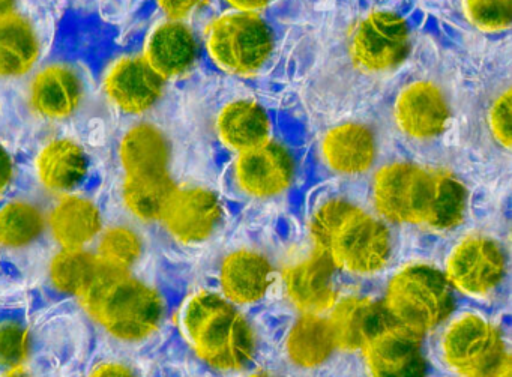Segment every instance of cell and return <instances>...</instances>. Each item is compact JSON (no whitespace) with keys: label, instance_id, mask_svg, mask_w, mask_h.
I'll use <instances>...</instances> for the list:
<instances>
[{"label":"cell","instance_id":"obj_32","mask_svg":"<svg viewBox=\"0 0 512 377\" xmlns=\"http://www.w3.org/2000/svg\"><path fill=\"white\" fill-rule=\"evenodd\" d=\"M464 13L481 31H505L511 26L512 0H464Z\"/></svg>","mask_w":512,"mask_h":377},{"label":"cell","instance_id":"obj_39","mask_svg":"<svg viewBox=\"0 0 512 377\" xmlns=\"http://www.w3.org/2000/svg\"><path fill=\"white\" fill-rule=\"evenodd\" d=\"M487 377H512L511 358H506L496 370L491 371Z\"/></svg>","mask_w":512,"mask_h":377},{"label":"cell","instance_id":"obj_30","mask_svg":"<svg viewBox=\"0 0 512 377\" xmlns=\"http://www.w3.org/2000/svg\"><path fill=\"white\" fill-rule=\"evenodd\" d=\"M146 239L131 224L104 227L94 244V253L103 265L118 271L136 272L146 259Z\"/></svg>","mask_w":512,"mask_h":377},{"label":"cell","instance_id":"obj_15","mask_svg":"<svg viewBox=\"0 0 512 377\" xmlns=\"http://www.w3.org/2000/svg\"><path fill=\"white\" fill-rule=\"evenodd\" d=\"M394 118L410 139L431 140L445 131L451 118L448 98L431 82H415L398 95Z\"/></svg>","mask_w":512,"mask_h":377},{"label":"cell","instance_id":"obj_1","mask_svg":"<svg viewBox=\"0 0 512 377\" xmlns=\"http://www.w3.org/2000/svg\"><path fill=\"white\" fill-rule=\"evenodd\" d=\"M373 203L377 214L389 223L445 232L464 220L467 191L451 173L392 163L374 175Z\"/></svg>","mask_w":512,"mask_h":377},{"label":"cell","instance_id":"obj_17","mask_svg":"<svg viewBox=\"0 0 512 377\" xmlns=\"http://www.w3.org/2000/svg\"><path fill=\"white\" fill-rule=\"evenodd\" d=\"M85 83L68 65L56 64L41 70L29 86V106L47 121H64L82 106Z\"/></svg>","mask_w":512,"mask_h":377},{"label":"cell","instance_id":"obj_24","mask_svg":"<svg viewBox=\"0 0 512 377\" xmlns=\"http://www.w3.org/2000/svg\"><path fill=\"white\" fill-rule=\"evenodd\" d=\"M217 131L227 148L241 154L271 140V121L260 104L235 101L221 110Z\"/></svg>","mask_w":512,"mask_h":377},{"label":"cell","instance_id":"obj_25","mask_svg":"<svg viewBox=\"0 0 512 377\" xmlns=\"http://www.w3.org/2000/svg\"><path fill=\"white\" fill-rule=\"evenodd\" d=\"M47 233V212L26 199L10 200L0 208V250L25 254L34 250Z\"/></svg>","mask_w":512,"mask_h":377},{"label":"cell","instance_id":"obj_36","mask_svg":"<svg viewBox=\"0 0 512 377\" xmlns=\"http://www.w3.org/2000/svg\"><path fill=\"white\" fill-rule=\"evenodd\" d=\"M16 181V161L11 152L0 143V200L10 193Z\"/></svg>","mask_w":512,"mask_h":377},{"label":"cell","instance_id":"obj_21","mask_svg":"<svg viewBox=\"0 0 512 377\" xmlns=\"http://www.w3.org/2000/svg\"><path fill=\"white\" fill-rule=\"evenodd\" d=\"M197 56L199 43L190 26L167 20L149 35L143 58L164 80H170L188 73Z\"/></svg>","mask_w":512,"mask_h":377},{"label":"cell","instance_id":"obj_35","mask_svg":"<svg viewBox=\"0 0 512 377\" xmlns=\"http://www.w3.org/2000/svg\"><path fill=\"white\" fill-rule=\"evenodd\" d=\"M205 0H158L161 10L164 11L169 20L187 19L197 8L202 7Z\"/></svg>","mask_w":512,"mask_h":377},{"label":"cell","instance_id":"obj_37","mask_svg":"<svg viewBox=\"0 0 512 377\" xmlns=\"http://www.w3.org/2000/svg\"><path fill=\"white\" fill-rule=\"evenodd\" d=\"M229 2L236 11L259 13L260 10L268 7L271 0H229Z\"/></svg>","mask_w":512,"mask_h":377},{"label":"cell","instance_id":"obj_2","mask_svg":"<svg viewBox=\"0 0 512 377\" xmlns=\"http://www.w3.org/2000/svg\"><path fill=\"white\" fill-rule=\"evenodd\" d=\"M77 302L98 332L125 352L151 343L167 317L166 299L155 284L139 271L106 265Z\"/></svg>","mask_w":512,"mask_h":377},{"label":"cell","instance_id":"obj_33","mask_svg":"<svg viewBox=\"0 0 512 377\" xmlns=\"http://www.w3.org/2000/svg\"><path fill=\"white\" fill-rule=\"evenodd\" d=\"M85 377H145V373L128 353H112L98 358Z\"/></svg>","mask_w":512,"mask_h":377},{"label":"cell","instance_id":"obj_6","mask_svg":"<svg viewBox=\"0 0 512 377\" xmlns=\"http://www.w3.org/2000/svg\"><path fill=\"white\" fill-rule=\"evenodd\" d=\"M206 47L221 70L236 76H253L271 56L274 37L259 14L233 11L209 25Z\"/></svg>","mask_w":512,"mask_h":377},{"label":"cell","instance_id":"obj_10","mask_svg":"<svg viewBox=\"0 0 512 377\" xmlns=\"http://www.w3.org/2000/svg\"><path fill=\"white\" fill-rule=\"evenodd\" d=\"M223 221V206L214 191L203 187H176L158 223L182 245L209 241Z\"/></svg>","mask_w":512,"mask_h":377},{"label":"cell","instance_id":"obj_19","mask_svg":"<svg viewBox=\"0 0 512 377\" xmlns=\"http://www.w3.org/2000/svg\"><path fill=\"white\" fill-rule=\"evenodd\" d=\"M89 155L73 139H55L47 143L35 160V175L47 193L73 194L89 175Z\"/></svg>","mask_w":512,"mask_h":377},{"label":"cell","instance_id":"obj_14","mask_svg":"<svg viewBox=\"0 0 512 377\" xmlns=\"http://www.w3.org/2000/svg\"><path fill=\"white\" fill-rule=\"evenodd\" d=\"M335 271L332 260L314 248L310 256L293 263L284 272L287 298L302 314L326 313L337 302Z\"/></svg>","mask_w":512,"mask_h":377},{"label":"cell","instance_id":"obj_31","mask_svg":"<svg viewBox=\"0 0 512 377\" xmlns=\"http://www.w3.org/2000/svg\"><path fill=\"white\" fill-rule=\"evenodd\" d=\"M34 352L31 329L17 317L0 319V368L29 365Z\"/></svg>","mask_w":512,"mask_h":377},{"label":"cell","instance_id":"obj_3","mask_svg":"<svg viewBox=\"0 0 512 377\" xmlns=\"http://www.w3.org/2000/svg\"><path fill=\"white\" fill-rule=\"evenodd\" d=\"M310 235L314 248L350 274H376L388 265L392 253L386 224L349 200L320 205L311 218Z\"/></svg>","mask_w":512,"mask_h":377},{"label":"cell","instance_id":"obj_11","mask_svg":"<svg viewBox=\"0 0 512 377\" xmlns=\"http://www.w3.org/2000/svg\"><path fill=\"white\" fill-rule=\"evenodd\" d=\"M296 175L292 152L281 143L268 140L236 158L235 179L242 193L254 199H272L283 194Z\"/></svg>","mask_w":512,"mask_h":377},{"label":"cell","instance_id":"obj_22","mask_svg":"<svg viewBox=\"0 0 512 377\" xmlns=\"http://www.w3.org/2000/svg\"><path fill=\"white\" fill-rule=\"evenodd\" d=\"M274 274V266L265 254L254 250L233 251L221 263V292L235 305L254 304L265 298Z\"/></svg>","mask_w":512,"mask_h":377},{"label":"cell","instance_id":"obj_29","mask_svg":"<svg viewBox=\"0 0 512 377\" xmlns=\"http://www.w3.org/2000/svg\"><path fill=\"white\" fill-rule=\"evenodd\" d=\"M176 187L170 173L124 176L122 203L140 223H158Z\"/></svg>","mask_w":512,"mask_h":377},{"label":"cell","instance_id":"obj_34","mask_svg":"<svg viewBox=\"0 0 512 377\" xmlns=\"http://www.w3.org/2000/svg\"><path fill=\"white\" fill-rule=\"evenodd\" d=\"M491 133L505 148L511 146V94L506 91L490 112Z\"/></svg>","mask_w":512,"mask_h":377},{"label":"cell","instance_id":"obj_4","mask_svg":"<svg viewBox=\"0 0 512 377\" xmlns=\"http://www.w3.org/2000/svg\"><path fill=\"white\" fill-rule=\"evenodd\" d=\"M179 329L197 358L218 371L247 367L256 335L247 317L220 293H194L179 311Z\"/></svg>","mask_w":512,"mask_h":377},{"label":"cell","instance_id":"obj_16","mask_svg":"<svg viewBox=\"0 0 512 377\" xmlns=\"http://www.w3.org/2000/svg\"><path fill=\"white\" fill-rule=\"evenodd\" d=\"M103 229L100 206L88 197L68 194L47 212V233L64 250H89Z\"/></svg>","mask_w":512,"mask_h":377},{"label":"cell","instance_id":"obj_18","mask_svg":"<svg viewBox=\"0 0 512 377\" xmlns=\"http://www.w3.org/2000/svg\"><path fill=\"white\" fill-rule=\"evenodd\" d=\"M335 346L341 350H362V347L394 320L382 302L367 296H347L335 302L328 317Z\"/></svg>","mask_w":512,"mask_h":377},{"label":"cell","instance_id":"obj_5","mask_svg":"<svg viewBox=\"0 0 512 377\" xmlns=\"http://www.w3.org/2000/svg\"><path fill=\"white\" fill-rule=\"evenodd\" d=\"M452 290L439 269L427 263H410L389 280L382 304L395 323L422 337L454 310Z\"/></svg>","mask_w":512,"mask_h":377},{"label":"cell","instance_id":"obj_20","mask_svg":"<svg viewBox=\"0 0 512 377\" xmlns=\"http://www.w3.org/2000/svg\"><path fill=\"white\" fill-rule=\"evenodd\" d=\"M320 151L332 172L343 176L362 175L376 163V134L359 122L337 125L323 137Z\"/></svg>","mask_w":512,"mask_h":377},{"label":"cell","instance_id":"obj_38","mask_svg":"<svg viewBox=\"0 0 512 377\" xmlns=\"http://www.w3.org/2000/svg\"><path fill=\"white\" fill-rule=\"evenodd\" d=\"M0 377H38V374L31 365H19V367L4 368L0 371Z\"/></svg>","mask_w":512,"mask_h":377},{"label":"cell","instance_id":"obj_8","mask_svg":"<svg viewBox=\"0 0 512 377\" xmlns=\"http://www.w3.org/2000/svg\"><path fill=\"white\" fill-rule=\"evenodd\" d=\"M443 274L452 289L470 298H485L505 280V250L488 236H467L449 254Z\"/></svg>","mask_w":512,"mask_h":377},{"label":"cell","instance_id":"obj_13","mask_svg":"<svg viewBox=\"0 0 512 377\" xmlns=\"http://www.w3.org/2000/svg\"><path fill=\"white\" fill-rule=\"evenodd\" d=\"M164 85L166 80L143 56H130L110 68L104 79V94L121 112L142 115L160 101Z\"/></svg>","mask_w":512,"mask_h":377},{"label":"cell","instance_id":"obj_12","mask_svg":"<svg viewBox=\"0 0 512 377\" xmlns=\"http://www.w3.org/2000/svg\"><path fill=\"white\" fill-rule=\"evenodd\" d=\"M362 352L371 377L427 376L421 335L398 323H391L374 335Z\"/></svg>","mask_w":512,"mask_h":377},{"label":"cell","instance_id":"obj_7","mask_svg":"<svg viewBox=\"0 0 512 377\" xmlns=\"http://www.w3.org/2000/svg\"><path fill=\"white\" fill-rule=\"evenodd\" d=\"M443 361L460 377H487L509 353L499 329L478 314H463L443 332Z\"/></svg>","mask_w":512,"mask_h":377},{"label":"cell","instance_id":"obj_27","mask_svg":"<svg viewBox=\"0 0 512 377\" xmlns=\"http://www.w3.org/2000/svg\"><path fill=\"white\" fill-rule=\"evenodd\" d=\"M335 350L331 325L322 314H302L287 334V356L298 367H319Z\"/></svg>","mask_w":512,"mask_h":377},{"label":"cell","instance_id":"obj_9","mask_svg":"<svg viewBox=\"0 0 512 377\" xmlns=\"http://www.w3.org/2000/svg\"><path fill=\"white\" fill-rule=\"evenodd\" d=\"M409 26L391 11H376L365 17L352 38V56L367 73L397 70L410 53Z\"/></svg>","mask_w":512,"mask_h":377},{"label":"cell","instance_id":"obj_28","mask_svg":"<svg viewBox=\"0 0 512 377\" xmlns=\"http://www.w3.org/2000/svg\"><path fill=\"white\" fill-rule=\"evenodd\" d=\"M103 269L92 250L59 248L47 263V281L61 295L79 299Z\"/></svg>","mask_w":512,"mask_h":377},{"label":"cell","instance_id":"obj_23","mask_svg":"<svg viewBox=\"0 0 512 377\" xmlns=\"http://www.w3.org/2000/svg\"><path fill=\"white\" fill-rule=\"evenodd\" d=\"M170 157L172 149L166 134L148 122L131 127L119 145V161L124 176L170 173Z\"/></svg>","mask_w":512,"mask_h":377},{"label":"cell","instance_id":"obj_26","mask_svg":"<svg viewBox=\"0 0 512 377\" xmlns=\"http://www.w3.org/2000/svg\"><path fill=\"white\" fill-rule=\"evenodd\" d=\"M37 31L16 13L0 17V79L26 76L40 58Z\"/></svg>","mask_w":512,"mask_h":377},{"label":"cell","instance_id":"obj_40","mask_svg":"<svg viewBox=\"0 0 512 377\" xmlns=\"http://www.w3.org/2000/svg\"><path fill=\"white\" fill-rule=\"evenodd\" d=\"M14 7H16V0H0V17L14 13Z\"/></svg>","mask_w":512,"mask_h":377},{"label":"cell","instance_id":"obj_41","mask_svg":"<svg viewBox=\"0 0 512 377\" xmlns=\"http://www.w3.org/2000/svg\"><path fill=\"white\" fill-rule=\"evenodd\" d=\"M248 377H271L269 376V374H266V373H254V374H250V376Z\"/></svg>","mask_w":512,"mask_h":377}]
</instances>
